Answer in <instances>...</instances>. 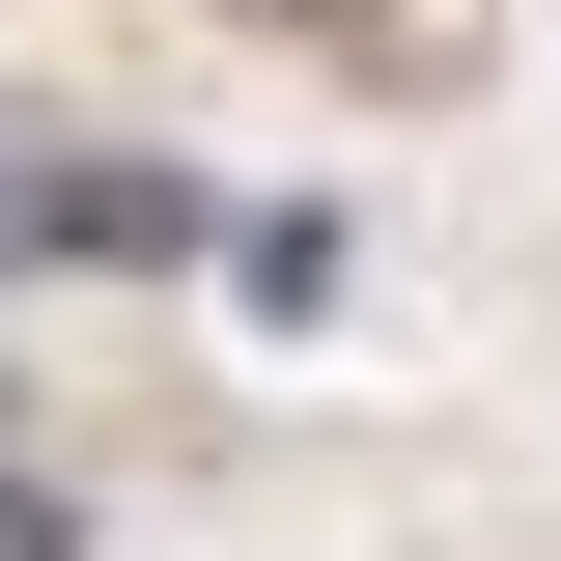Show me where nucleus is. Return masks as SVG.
Wrapping results in <instances>:
<instances>
[{"mask_svg": "<svg viewBox=\"0 0 561 561\" xmlns=\"http://www.w3.org/2000/svg\"><path fill=\"white\" fill-rule=\"evenodd\" d=\"M28 253H57V280H140V253H225V225H197V169H28Z\"/></svg>", "mask_w": 561, "mask_h": 561, "instance_id": "f257e3e1", "label": "nucleus"}]
</instances>
